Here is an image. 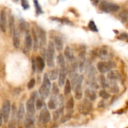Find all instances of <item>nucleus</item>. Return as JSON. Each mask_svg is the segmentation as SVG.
Returning <instances> with one entry per match:
<instances>
[{"mask_svg": "<svg viewBox=\"0 0 128 128\" xmlns=\"http://www.w3.org/2000/svg\"><path fill=\"white\" fill-rule=\"evenodd\" d=\"M15 1H18V0H15Z\"/></svg>", "mask_w": 128, "mask_h": 128, "instance_id": "obj_48", "label": "nucleus"}, {"mask_svg": "<svg viewBox=\"0 0 128 128\" xmlns=\"http://www.w3.org/2000/svg\"><path fill=\"white\" fill-rule=\"evenodd\" d=\"M74 105H75L74 99H73V97H70V98L68 100L67 102H66V108H67V109L71 110V109H72V108H74Z\"/></svg>", "mask_w": 128, "mask_h": 128, "instance_id": "obj_33", "label": "nucleus"}, {"mask_svg": "<svg viewBox=\"0 0 128 128\" xmlns=\"http://www.w3.org/2000/svg\"><path fill=\"white\" fill-rule=\"evenodd\" d=\"M6 26H7V16L6 12L5 10H2L0 12V29L5 32L6 31Z\"/></svg>", "mask_w": 128, "mask_h": 128, "instance_id": "obj_11", "label": "nucleus"}, {"mask_svg": "<svg viewBox=\"0 0 128 128\" xmlns=\"http://www.w3.org/2000/svg\"><path fill=\"white\" fill-rule=\"evenodd\" d=\"M126 128H128V127H126Z\"/></svg>", "mask_w": 128, "mask_h": 128, "instance_id": "obj_49", "label": "nucleus"}, {"mask_svg": "<svg viewBox=\"0 0 128 128\" xmlns=\"http://www.w3.org/2000/svg\"><path fill=\"white\" fill-rule=\"evenodd\" d=\"M68 73V69L66 66V64L60 66V72H59V79H58V84L60 87L64 85L65 82L66 80V75Z\"/></svg>", "mask_w": 128, "mask_h": 128, "instance_id": "obj_8", "label": "nucleus"}, {"mask_svg": "<svg viewBox=\"0 0 128 128\" xmlns=\"http://www.w3.org/2000/svg\"><path fill=\"white\" fill-rule=\"evenodd\" d=\"M58 76H59V70H58V69L55 68V69H54L53 70L50 71V75H49V78H50V80H55V79H56L58 78Z\"/></svg>", "mask_w": 128, "mask_h": 128, "instance_id": "obj_29", "label": "nucleus"}, {"mask_svg": "<svg viewBox=\"0 0 128 128\" xmlns=\"http://www.w3.org/2000/svg\"><path fill=\"white\" fill-rule=\"evenodd\" d=\"M54 55H55V47L52 42H49L48 48L46 50V60L47 64L49 67L54 66Z\"/></svg>", "mask_w": 128, "mask_h": 128, "instance_id": "obj_2", "label": "nucleus"}, {"mask_svg": "<svg viewBox=\"0 0 128 128\" xmlns=\"http://www.w3.org/2000/svg\"><path fill=\"white\" fill-rule=\"evenodd\" d=\"M39 120L43 124H48V123L50 122V114L49 111L48 110V108H44L41 111L40 114H39Z\"/></svg>", "mask_w": 128, "mask_h": 128, "instance_id": "obj_9", "label": "nucleus"}, {"mask_svg": "<svg viewBox=\"0 0 128 128\" xmlns=\"http://www.w3.org/2000/svg\"><path fill=\"white\" fill-rule=\"evenodd\" d=\"M2 122H3V119H2V117L1 114H0V126H2Z\"/></svg>", "mask_w": 128, "mask_h": 128, "instance_id": "obj_47", "label": "nucleus"}, {"mask_svg": "<svg viewBox=\"0 0 128 128\" xmlns=\"http://www.w3.org/2000/svg\"><path fill=\"white\" fill-rule=\"evenodd\" d=\"M8 24H9V30H10V33L12 35H13V32L15 30L14 28V17L11 14L9 17V20H8Z\"/></svg>", "mask_w": 128, "mask_h": 128, "instance_id": "obj_28", "label": "nucleus"}, {"mask_svg": "<svg viewBox=\"0 0 128 128\" xmlns=\"http://www.w3.org/2000/svg\"><path fill=\"white\" fill-rule=\"evenodd\" d=\"M92 108H93V105H92L91 102L88 99H84L83 100V102L78 106V110H79L80 113L84 115L89 114L91 112Z\"/></svg>", "mask_w": 128, "mask_h": 128, "instance_id": "obj_7", "label": "nucleus"}, {"mask_svg": "<svg viewBox=\"0 0 128 128\" xmlns=\"http://www.w3.org/2000/svg\"><path fill=\"white\" fill-rule=\"evenodd\" d=\"M99 81H100V85H101V87L102 88H108L109 83L106 80V77H105V76L103 74H102V75L100 76Z\"/></svg>", "mask_w": 128, "mask_h": 128, "instance_id": "obj_24", "label": "nucleus"}, {"mask_svg": "<svg viewBox=\"0 0 128 128\" xmlns=\"http://www.w3.org/2000/svg\"><path fill=\"white\" fill-rule=\"evenodd\" d=\"M33 1H34V6H35V8H36V14L37 15H39V14H42L43 13V11H42V8H41L39 3L38 2V0H33Z\"/></svg>", "mask_w": 128, "mask_h": 128, "instance_id": "obj_31", "label": "nucleus"}, {"mask_svg": "<svg viewBox=\"0 0 128 128\" xmlns=\"http://www.w3.org/2000/svg\"><path fill=\"white\" fill-rule=\"evenodd\" d=\"M106 106V103H105V101L104 100H101L98 103V108H102Z\"/></svg>", "mask_w": 128, "mask_h": 128, "instance_id": "obj_44", "label": "nucleus"}, {"mask_svg": "<svg viewBox=\"0 0 128 128\" xmlns=\"http://www.w3.org/2000/svg\"><path fill=\"white\" fill-rule=\"evenodd\" d=\"M65 87H64V95L65 96H68L72 90V85H71V82L70 80H66L65 82Z\"/></svg>", "mask_w": 128, "mask_h": 128, "instance_id": "obj_25", "label": "nucleus"}, {"mask_svg": "<svg viewBox=\"0 0 128 128\" xmlns=\"http://www.w3.org/2000/svg\"><path fill=\"white\" fill-rule=\"evenodd\" d=\"M88 27H89V29H90L91 31H93V32H98V28H97V26H96L95 22L93 21V20H90V21L89 22Z\"/></svg>", "mask_w": 128, "mask_h": 128, "instance_id": "obj_35", "label": "nucleus"}, {"mask_svg": "<svg viewBox=\"0 0 128 128\" xmlns=\"http://www.w3.org/2000/svg\"><path fill=\"white\" fill-rule=\"evenodd\" d=\"M35 105H36V108L37 110H40L43 108L44 106V102L42 101V99H38L37 98L36 100V102H35Z\"/></svg>", "mask_w": 128, "mask_h": 128, "instance_id": "obj_34", "label": "nucleus"}, {"mask_svg": "<svg viewBox=\"0 0 128 128\" xmlns=\"http://www.w3.org/2000/svg\"><path fill=\"white\" fill-rule=\"evenodd\" d=\"M57 106H58V100H57L56 96L53 95L50 98V100H49V101L48 102V108L54 110V109L56 108Z\"/></svg>", "mask_w": 128, "mask_h": 128, "instance_id": "obj_17", "label": "nucleus"}, {"mask_svg": "<svg viewBox=\"0 0 128 128\" xmlns=\"http://www.w3.org/2000/svg\"><path fill=\"white\" fill-rule=\"evenodd\" d=\"M25 45L27 50H31L32 48V36L29 33H26L25 37Z\"/></svg>", "mask_w": 128, "mask_h": 128, "instance_id": "obj_22", "label": "nucleus"}, {"mask_svg": "<svg viewBox=\"0 0 128 128\" xmlns=\"http://www.w3.org/2000/svg\"><path fill=\"white\" fill-rule=\"evenodd\" d=\"M11 109H12V106H11V102L8 100H6L3 102L2 106V109H1V114L4 123L7 124L9 121L10 118V114H11Z\"/></svg>", "mask_w": 128, "mask_h": 128, "instance_id": "obj_3", "label": "nucleus"}, {"mask_svg": "<svg viewBox=\"0 0 128 128\" xmlns=\"http://www.w3.org/2000/svg\"><path fill=\"white\" fill-rule=\"evenodd\" d=\"M32 38L33 39L32 47H33L34 50L36 51L38 49V48H39V40H38V37L37 32H36V31L34 29L32 31Z\"/></svg>", "mask_w": 128, "mask_h": 128, "instance_id": "obj_15", "label": "nucleus"}, {"mask_svg": "<svg viewBox=\"0 0 128 128\" xmlns=\"http://www.w3.org/2000/svg\"><path fill=\"white\" fill-rule=\"evenodd\" d=\"M118 39L120 40H123V41H126L128 42V34L126 33V32H124V33H121L118 37Z\"/></svg>", "mask_w": 128, "mask_h": 128, "instance_id": "obj_39", "label": "nucleus"}, {"mask_svg": "<svg viewBox=\"0 0 128 128\" xmlns=\"http://www.w3.org/2000/svg\"><path fill=\"white\" fill-rule=\"evenodd\" d=\"M32 69L33 71H36V60H34V58H32Z\"/></svg>", "mask_w": 128, "mask_h": 128, "instance_id": "obj_45", "label": "nucleus"}, {"mask_svg": "<svg viewBox=\"0 0 128 128\" xmlns=\"http://www.w3.org/2000/svg\"><path fill=\"white\" fill-rule=\"evenodd\" d=\"M21 5L24 10H26L30 8V5L27 0H21Z\"/></svg>", "mask_w": 128, "mask_h": 128, "instance_id": "obj_41", "label": "nucleus"}, {"mask_svg": "<svg viewBox=\"0 0 128 128\" xmlns=\"http://www.w3.org/2000/svg\"><path fill=\"white\" fill-rule=\"evenodd\" d=\"M108 88H109L110 92L112 93V94H118L119 92V90H120L119 87H118V85L117 84L116 82H112L111 83V85L109 84Z\"/></svg>", "mask_w": 128, "mask_h": 128, "instance_id": "obj_26", "label": "nucleus"}, {"mask_svg": "<svg viewBox=\"0 0 128 128\" xmlns=\"http://www.w3.org/2000/svg\"><path fill=\"white\" fill-rule=\"evenodd\" d=\"M37 98H38V94L36 91H35L31 94L30 98L27 100L26 103V108L27 114H32V115H34L36 114V108L35 102Z\"/></svg>", "mask_w": 128, "mask_h": 128, "instance_id": "obj_4", "label": "nucleus"}, {"mask_svg": "<svg viewBox=\"0 0 128 128\" xmlns=\"http://www.w3.org/2000/svg\"><path fill=\"white\" fill-rule=\"evenodd\" d=\"M114 66H115V64L112 61H100L96 65V68L98 71L102 74L108 72Z\"/></svg>", "mask_w": 128, "mask_h": 128, "instance_id": "obj_6", "label": "nucleus"}, {"mask_svg": "<svg viewBox=\"0 0 128 128\" xmlns=\"http://www.w3.org/2000/svg\"><path fill=\"white\" fill-rule=\"evenodd\" d=\"M62 112H63V107L62 106V108L55 110V112L53 114V120L54 121H56L59 118H60V116H61Z\"/></svg>", "mask_w": 128, "mask_h": 128, "instance_id": "obj_27", "label": "nucleus"}, {"mask_svg": "<svg viewBox=\"0 0 128 128\" xmlns=\"http://www.w3.org/2000/svg\"><path fill=\"white\" fill-rule=\"evenodd\" d=\"M85 96L87 97L88 100H89L90 101H94L96 99V92L90 88H88L85 90Z\"/></svg>", "mask_w": 128, "mask_h": 128, "instance_id": "obj_18", "label": "nucleus"}, {"mask_svg": "<svg viewBox=\"0 0 128 128\" xmlns=\"http://www.w3.org/2000/svg\"><path fill=\"white\" fill-rule=\"evenodd\" d=\"M36 68L39 72H42L44 68V60L41 56H37L36 58Z\"/></svg>", "mask_w": 128, "mask_h": 128, "instance_id": "obj_14", "label": "nucleus"}, {"mask_svg": "<svg viewBox=\"0 0 128 128\" xmlns=\"http://www.w3.org/2000/svg\"><path fill=\"white\" fill-rule=\"evenodd\" d=\"M54 44V47L56 48V49L58 51H61V50H62V48H63L62 40L60 37H58V36L55 37Z\"/></svg>", "mask_w": 128, "mask_h": 128, "instance_id": "obj_21", "label": "nucleus"}, {"mask_svg": "<svg viewBox=\"0 0 128 128\" xmlns=\"http://www.w3.org/2000/svg\"><path fill=\"white\" fill-rule=\"evenodd\" d=\"M16 126H17L16 120L11 119V120L9 121V124H8V127L9 128H16Z\"/></svg>", "mask_w": 128, "mask_h": 128, "instance_id": "obj_43", "label": "nucleus"}, {"mask_svg": "<svg viewBox=\"0 0 128 128\" xmlns=\"http://www.w3.org/2000/svg\"><path fill=\"white\" fill-rule=\"evenodd\" d=\"M108 55V50L106 48H101L100 50H99V52H98V56L101 58H104V57H106Z\"/></svg>", "mask_w": 128, "mask_h": 128, "instance_id": "obj_30", "label": "nucleus"}, {"mask_svg": "<svg viewBox=\"0 0 128 128\" xmlns=\"http://www.w3.org/2000/svg\"><path fill=\"white\" fill-rule=\"evenodd\" d=\"M35 85H36V80H35L34 78H32V79L29 82V83H28V84H27V88H28V89L31 90V89H32V88L35 87Z\"/></svg>", "mask_w": 128, "mask_h": 128, "instance_id": "obj_40", "label": "nucleus"}, {"mask_svg": "<svg viewBox=\"0 0 128 128\" xmlns=\"http://www.w3.org/2000/svg\"><path fill=\"white\" fill-rule=\"evenodd\" d=\"M107 78L108 80L112 83V82H116L117 80L118 79V72L116 71H108V73L107 75Z\"/></svg>", "mask_w": 128, "mask_h": 128, "instance_id": "obj_20", "label": "nucleus"}, {"mask_svg": "<svg viewBox=\"0 0 128 128\" xmlns=\"http://www.w3.org/2000/svg\"><path fill=\"white\" fill-rule=\"evenodd\" d=\"M100 9L105 12V13H113V12H116L119 10L120 7L119 6L114 4V3H111V2H108L106 1H102L100 4L99 6Z\"/></svg>", "mask_w": 128, "mask_h": 128, "instance_id": "obj_5", "label": "nucleus"}, {"mask_svg": "<svg viewBox=\"0 0 128 128\" xmlns=\"http://www.w3.org/2000/svg\"><path fill=\"white\" fill-rule=\"evenodd\" d=\"M50 88H51V84H50V78H49L48 74H44L42 84L41 85V87L39 88V90H38V93H39L40 96L43 99H46L49 96Z\"/></svg>", "mask_w": 128, "mask_h": 128, "instance_id": "obj_1", "label": "nucleus"}, {"mask_svg": "<svg viewBox=\"0 0 128 128\" xmlns=\"http://www.w3.org/2000/svg\"><path fill=\"white\" fill-rule=\"evenodd\" d=\"M118 17L122 23H126L128 21V9H125L120 12Z\"/></svg>", "mask_w": 128, "mask_h": 128, "instance_id": "obj_23", "label": "nucleus"}, {"mask_svg": "<svg viewBox=\"0 0 128 128\" xmlns=\"http://www.w3.org/2000/svg\"><path fill=\"white\" fill-rule=\"evenodd\" d=\"M57 62L59 64V66L63 65V64H66L65 62V58H64V56L62 54H60L57 56Z\"/></svg>", "mask_w": 128, "mask_h": 128, "instance_id": "obj_36", "label": "nucleus"}, {"mask_svg": "<svg viewBox=\"0 0 128 128\" xmlns=\"http://www.w3.org/2000/svg\"><path fill=\"white\" fill-rule=\"evenodd\" d=\"M60 93V90H59V87L56 84H53L52 85V94L54 96H57Z\"/></svg>", "mask_w": 128, "mask_h": 128, "instance_id": "obj_38", "label": "nucleus"}, {"mask_svg": "<svg viewBox=\"0 0 128 128\" xmlns=\"http://www.w3.org/2000/svg\"><path fill=\"white\" fill-rule=\"evenodd\" d=\"M6 76V66L4 63L0 64V77L5 78Z\"/></svg>", "mask_w": 128, "mask_h": 128, "instance_id": "obj_37", "label": "nucleus"}, {"mask_svg": "<svg viewBox=\"0 0 128 128\" xmlns=\"http://www.w3.org/2000/svg\"><path fill=\"white\" fill-rule=\"evenodd\" d=\"M99 95L101 98H102L103 100H108L109 97H110V94L108 92H107L106 90H101L100 92H99Z\"/></svg>", "mask_w": 128, "mask_h": 128, "instance_id": "obj_32", "label": "nucleus"}, {"mask_svg": "<svg viewBox=\"0 0 128 128\" xmlns=\"http://www.w3.org/2000/svg\"><path fill=\"white\" fill-rule=\"evenodd\" d=\"M82 82H83V78L81 79L76 84V86L73 88L74 90H75V97L76 100H79L82 98V95H83V93H82Z\"/></svg>", "mask_w": 128, "mask_h": 128, "instance_id": "obj_10", "label": "nucleus"}, {"mask_svg": "<svg viewBox=\"0 0 128 128\" xmlns=\"http://www.w3.org/2000/svg\"><path fill=\"white\" fill-rule=\"evenodd\" d=\"M71 118H72V114H66V116H64V117H62V118H61V122H62V123H65L66 121L70 120Z\"/></svg>", "mask_w": 128, "mask_h": 128, "instance_id": "obj_42", "label": "nucleus"}, {"mask_svg": "<svg viewBox=\"0 0 128 128\" xmlns=\"http://www.w3.org/2000/svg\"><path fill=\"white\" fill-rule=\"evenodd\" d=\"M100 2V0H91V2L94 5V6H96Z\"/></svg>", "mask_w": 128, "mask_h": 128, "instance_id": "obj_46", "label": "nucleus"}, {"mask_svg": "<svg viewBox=\"0 0 128 128\" xmlns=\"http://www.w3.org/2000/svg\"><path fill=\"white\" fill-rule=\"evenodd\" d=\"M64 54H65L66 59H67L70 62L72 61V60L75 59V58H74L73 50H72V49L70 47H69V46H66V47L65 50H64Z\"/></svg>", "mask_w": 128, "mask_h": 128, "instance_id": "obj_19", "label": "nucleus"}, {"mask_svg": "<svg viewBox=\"0 0 128 128\" xmlns=\"http://www.w3.org/2000/svg\"><path fill=\"white\" fill-rule=\"evenodd\" d=\"M13 44L15 48H19L20 44V34L18 30H14L13 32Z\"/></svg>", "mask_w": 128, "mask_h": 128, "instance_id": "obj_16", "label": "nucleus"}, {"mask_svg": "<svg viewBox=\"0 0 128 128\" xmlns=\"http://www.w3.org/2000/svg\"><path fill=\"white\" fill-rule=\"evenodd\" d=\"M35 124V118L34 115L26 114L24 120V126L25 128H33Z\"/></svg>", "mask_w": 128, "mask_h": 128, "instance_id": "obj_12", "label": "nucleus"}, {"mask_svg": "<svg viewBox=\"0 0 128 128\" xmlns=\"http://www.w3.org/2000/svg\"><path fill=\"white\" fill-rule=\"evenodd\" d=\"M24 116H25V108H24V106L23 103H20L19 106V108L17 111V120L18 122L22 121L24 119Z\"/></svg>", "mask_w": 128, "mask_h": 128, "instance_id": "obj_13", "label": "nucleus"}]
</instances>
